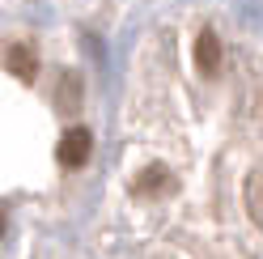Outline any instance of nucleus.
Listing matches in <instances>:
<instances>
[{
	"label": "nucleus",
	"mask_w": 263,
	"mask_h": 259,
	"mask_svg": "<svg viewBox=\"0 0 263 259\" xmlns=\"http://www.w3.org/2000/svg\"><path fill=\"white\" fill-rule=\"evenodd\" d=\"M89 153H93V136L85 132V127H72V132H64V140H60V161L64 166H85L89 161Z\"/></svg>",
	"instance_id": "f257e3e1"
},
{
	"label": "nucleus",
	"mask_w": 263,
	"mask_h": 259,
	"mask_svg": "<svg viewBox=\"0 0 263 259\" xmlns=\"http://www.w3.org/2000/svg\"><path fill=\"white\" fill-rule=\"evenodd\" d=\"M195 68L204 77H212L221 68V39L212 34V30H200V39H195Z\"/></svg>",
	"instance_id": "f03ea898"
},
{
	"label": "nucleus",
	"mask_w": 263,
	"mask_h": 259,
	"mask_svg": "<svg viewBox=\"0 0 263 259\" xmlns=\"http://www.w3.org/2000/svg\"><path fill=\"white\" fill-rule=\"evenodd\" d=\"M170 187V174L161 170V166H149V170H140V179L132 183V191L144 200V196H161V191Z\"/></svg>",
	"instance_id": "7ed1b4c3"
},
{
	"label": "nucleus",
	"mask_w": 263,
	"mask_h": 259,
	"mask_svg": "<svg viewBox=\"0 0 263 259\" xmlns=\"http://www.w3.org/2000/svg\"><path fill=\"white\" fill-rule=\"evenodd\" d=\"M9 68H13V77L34 81V55H30L26 43H13V47H9Z\"/></svg>",
	"instance_id": "20e7f679"
},
{
	"label": "nucleus",
	"mask_w": 263,
	"mask_h": 259,
	"mask_svg": "<svg viewBox=\"0 0 263 259\" xmlns=\"http://www.w3.org/2000/svg\"><path fill=\"white\" fill-rule=\"evenodd\" d=\"M60 98H64V106H68V110H77L81 102V85H77V77H68V81H60Z\"/></svg>",
	"instance_id": "39448f33"
}]
</instances>
